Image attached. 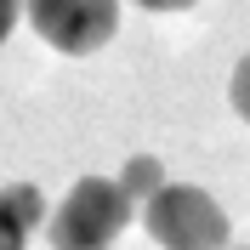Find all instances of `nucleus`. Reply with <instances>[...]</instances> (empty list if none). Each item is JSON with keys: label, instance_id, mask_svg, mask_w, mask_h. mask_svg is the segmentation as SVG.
I'll return each mask as SVG.
<instances>
[{"label": "nucleus", "instance_id": "nucleus-1", "mask_svg": "<svg viewBox=\"0 0 250 250\" xmlns=\"http://www.w3.org/2000/svg\"><path fill=\"white\" fill-rule=\"evenodd\" d=\"M142 228L159 250H228V233H233L228 210L193 182H165L142 205Z\"/></svg>", "mask_w": 250, "mask_h": 250}, {"label": "nucleus", "instance_id": "nucleus-2", "mask_svg": "<svg viewBox=\"0 0 250 250\" xmlns=\"http://www.w3.org/2000/svg\"><path fill=\"white\" fill-rule=\"evenodd\" d=\"M131 222V199L108 176H80L68 188V199L46 216L51 250H108Z\"/></svg>", "mask_w": 250, "mask_h": 250}, {"label": "nucleus", "instance_id": "nucleus-3", "mask_svg": "<svg viewBox=\"0 0 250 250\" xmlns=\"http://www.w3.org/2000/svg\"><path fill=\"white\" fill-rule=\"evenodd\" d=\"M23 6H29L34 34L62 57H85L108 46L120 29V0H23Z\"/></svg>", "mask_w": 250, "mask_h": 250}, {"label": "nucleus", "instance_id": "nucleus-4", "mask_svg": "<svg viewBox=\"0 0 250 250\" xmlns=\"http://www.w3.org/2000/svg\"><path fill=\"white\" fill-rule=\"evenodd\" d=\"M40 222H46V193L34 182L0 188V250H23Z\"/></svg>", "mask_w": 250, "mask_h": 250}, {"label": "nucleus", "instance_id": "nucleus-5", "mask_svg": "<svg viewBox=\"0 0 250 250\" xmlns=\"http://www.w3.org/2000/svg\"><path fill=\"white\" fill-rule=\"evenodd\" d=\"M114 182H120V193H125L131 205H148L159 188H165V165H159L154 154H131V159L120 165V176H114Z\"/></svg>", "mask_w": 250, "mask_h": 250}, {"label": "nucleus", "instance_id": "nucleus-6", "mask_svg": "<svg viewBox=\"0 0 250 250\" xmlns=\"http://www.w3.org/2000/svg\"><path fill=\"white\" fill-rule=\"evenodd\" d=\"M228 97H233V108H239V120H250V51H245V57H239L233 80H228Z\"/></svg>", "mask_w": 250, "mask_h": 250}, {"label": "nucleus", "instance_id": "nucleus-7", "mask_svg": "<svg viewBox=\"0 0 250 250\" xmlns=\"http://www.w3.org/2000/svg\"><path fill=\"white\" fill-rule=\"evenodd\" d=\"M142 12H188V6H193V0H137Z\"/></svg>", "mask_w": 250, "mask_h": 250}, {"label": "nucleus", "instance_id": "nucleus-8", "mask_svg": "<svg viewBox=\"0 0 250 250\" xmlns=\"http://www.w3.org/2000/svg\"><path fill=\"white\" fill-rule=\"evenodd\" d=\"M17 6H23V0H0V40L12 34V23H17Z\"/></svg>", "mask_w": 250, "mask_h": 250}]
</instances>
